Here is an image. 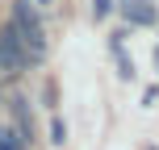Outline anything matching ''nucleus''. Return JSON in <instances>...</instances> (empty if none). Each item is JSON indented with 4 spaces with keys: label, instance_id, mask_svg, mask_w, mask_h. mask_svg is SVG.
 <instances>
[{
    "label": "nucleus",
    "instance_id": "obj_1",
    "mask_svg": "<svg viewBox=\"0 0 159 150\" xmlns=\"http://www.w3.org/2000/svg\"><path fill=\"white\" fill-rule=\"evenodd\" d=\"M13 29H17V38H21V46L30 50V58H34V67L46 58V33H42V21H38V0H17L13 4Z\"/></svg>",
    "mask_w": 159,
    "mask_h": 150
},
{
    "label": "nucleus",
    "instance_id": "obj_2",
    "mask_svg": "<svg viewBox=\"0 0 159 150\" xmlns=\"http://www.w3.org/2000/svg\"><path fill=\"white\" fill-rule=\"evenodd\" d=\"M117 13H121L126 25H155L159 21L155 0H117Z\"/></svg>",
    "mask_w": 159,
    "mask_h": 150
},
{
    "label": "nucleus",
    "instance_id": "obj_3",
    "mask_svg": "<svg viewBox=\"0 0 159 150\" xmlns=\"http://www.w3.org/2000/svg\"><path fill=\"white\" fill-rule=\"evenodd\" d=\"M13 117H17V134L25 138V142H34V121H30V104L17 96L13 100Z\"/></svg>",
    "mask_w": 159,
    "mask_h": 150
},
{
    "label": "nucleus",
    "instance_id": "obj_4",
    "mask_svg": "<svg viewBox=\"0 0 159 150\" xmlns=\"http://www.w3.org/2000/svg\"><path fill=\"white\" fill-rule=\"evenodd\" d=\"M30 142H25L21 134H13V129H0V150H25Z\"/></svg>",
    "mask_w": 159,
    "mask_h": 150
},
{
    "label": "nucleus",
    "instance_id": "obj_5",
    "mask_svg": "<svg viewBox=\"0 0 159 150\" xmlns=\"http://www.w3.org/2000/svg\"><path fill=\"white\" fill-rule=\"evenodd\" d=\"M50 142H55V146H63V142H67V125H63L59 117L50 121Z\"/></svg>",
    "mask_w": 159,
    "mask_h": 150
},
{
    "label": "nucleus",
    "instance_id": "obj_6",
    "mask_svg": "<svg viewBox=\"0 0 159 150\" xmlns=\"http://www.w3.org/2000/svg\"><path fill=\"white\" fill-rule=\"evenodd\" d=\"M109 8H117V4H113V0H96V4H92V17L101 21V17H109Z\"/></svg>",
    "mask_w": 159,
    "mask_h": 150
},
{
    "label": "nucleus",
    "instance_id": "obj_7",
    "mask_svg": "<svg viewBox=\"0 0 159 150\" xmlns=\"http://www.w3.org/2000/svg\"><path fill=\"white\" fill-rule=\"evenodd\" d=\"M38 4H50V0H38Z\"/></svg>",
    "mask_w": 159,
    "mask_h": 150
},
{
    "label": "nucleus",
    "instance_id": "obj_8",
    "mask_svg": "<svg viewBox=\"0 0 159 150\" xmlns=\"http://www.w3.org/2000/svg\"><path fill=\"white\" fill-rule=\"evenodd\" d=\"M155 63H159V50H155Z\"/></svg>",
    "mask_w": 159,
    "mask_h": 150
}]
</instances>
